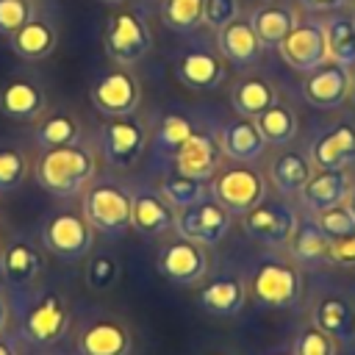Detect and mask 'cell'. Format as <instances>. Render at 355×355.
I'll use <instances>...</instances> for the list:
<instances>
[{"label": "cell", "mask_w": 355, "mask_h": 355, "mask_svg": "<svg viewBox=\"0 0 355 355\" xmlns=\"http://www.w3.org/2000/svg\"><path fill=\"white\" fill-rule=\"evenodd\" d=\"M55 28H53V22H47V19H31V22H25L17 33H11V47H14V53L19 55V58H25V61H39V58H47L50 53H53V47H55Z\"/></svg>", "instance_id": "obj_30"}, {"label": "cell", "mask_w": 355, "mask_h": 355, "mask_svg": "<svg viewBox=\"0 0 355 355\" xmlns=\"http://www.w3.org/2000/svg\"><path fill=\"white\" fill-rule=\"evenodd\" d=\"M277 355H288V352H277ZM291 355H294V352H291Z\"/></svg>", "instance_id": "obj_52"}, {"label": "cell", "mask_w": 355, "mask_h": 355, "mask_svg": "<svg viewBox=\"0 0 355 355\" xmlns=\"http://www.w3.org/2000/svg\"><path fill=\"white\" fill-rule=\"evenodd\" d=\"M349 100H352V105H355V69H352V83H349Z\"/></svg>", "instance_id": "obj_49"}, {"label": "cell", "mask_w": 355, "mask_h": 355, "mask_svg": "<svg viewBox=\"0 0 355 355\" xmlns=\"http://www.w3.org/2000/svg\"><path fill=\"white\" fill-rule=\"evenodd\" d=\"M103 44L116 64H139L153 50V33L139 11H116L105 22Z\"/></svg>", "instance_id": "obj_6"}, {"label": "cell", "mask_w": 355, "mask_h": 355, "mask_svg": "<svg viewBox=\"0 0 355 355\" xmlns=\"http://www.w3.org/2000/svg\"><path fill=\"white\" fill-rule=\"evenodd\" d=\"M216 44H219V55L236 67H252L261 58V39L255 36L250 19L236 17L233 22H227L225 28L216 31Z\"/></svg>", "instance_id": "obj_21"}, {"label": "cell", "mask_w": 355, "mask_h": 355, "mask_svg": "<svg viewBox=\"0 0 355 355\" xmlns=\"http://www.w3.org/2000/svg\"><path fill=\"white\" fill-rule=\"evenodd\" d=\"M313 175V164L302 150H283L269 166V178L280 194H300V189Z\"/></svg>", "instance_id": "obj_29"}, {"label": "cell", "mask_w": 355, "mask_h": 355, "mask_svg": "<svg viewBox=\"0 0 355 355\" xmlns=\"http://www.w3.org/2000/svg\"><path fill=\"white\" fill-rule=\"evenodd\" d=\"M44 105H47V97L33 80L17 78L0 89V111L11 119H36L42 116Z\"/></svg>", "instance_id": "obj_26"}, {"label": "cell", "mask_w": 355, "mask_h": 355, "mask_svg": "<svg viewBox=\"0 0 355 355\" xmlns=\"http://www.w3.org/2000/svg\"><path fill=\"white\" fill-rule=\"evenodd\" d=\"M250 25L255 31V36L261 39L263 47H277L288 31L297 25V14L291 6H277V3H263L252 11Z\"/></svg>", "instance_id": "obj_28"}, {"label": "cell", "mask_w": 355, "mask_h": 355, "mask_svg": "<svg viewBox=\"0 0 355 355\" xmlns=\"http://www.w3.org/2000/svg\"><path fill=\"white\" fill-rule=\"evenodd\" d=\"M28 178V158L17 147H0V194L17 191Z\"/></svg>", "instance_id": "obj_38"}, {"label": "cell", "mask_w": 355, "mask_h": 355, "mask_svg": "<svg viewBox=\"0 0 355 355\" xmlns=\"http://www.w3.org/2000/svg\"><path fill=\"white\" fill-rule=\"evenodd\" d=\"M239 17V0H205V11H202V25L219 31L227 22H233Z\"/></svg>", "instance_id": "obj_43"}, {"label": "cell", "mask_w": 355, "mask_h": 355, "mask_svg": "<svg viewBox=\"0 0 355 355\" xmlns=\"http://www.w3.org/2000/svg\"><path fill=\"white\" fill-rule=\"evenodd\" d=\"M277 100L275 94V86L263 78H241L233 92H230V105L239 116H247V119H255L261 116L272 103Z\"/></svg>", "instance_id": "obj_32"}, {"label": "cell", "mask_w": 355, "mask_h": 355, "mask_svg": "<svg viewBox=\"0 0 355 355\" xmlns=\"http://www.w3.org/2000/svg\"><path fill=\"white\" fill-rule=\"evenodd\" d=\"M222 147H219V139L211 136V133H197L191 130V136L178 147V153L172 155L175 158V169L189 175V178H200V180H208L219 172V164H222Z\"/></svg>", "instance_id": "obj_16"}, {"label": "cell", "mask_w": 355, "mask_h": 355, "mask_svg": "<svg viewBox=\"0 0 355 355\" xmlns=\"http://www.w3.org/2000/svg\"><path fill=\"white\" fill-rule=\"evenodd\" d=\"M255 125H258L261 136L266 139V144H275V147L291 144L297 139V130H300L297 114L280 100H275L261 116H255Z\"/></svg>", "instance_id": "obj_33"}, {"label": "cell", "mask_w": 355, "mask_h": 355, "mask_svg": "<svg viewBox=\"0 0 355 355\" xmlns=\"http://www.w3.org/2000/svg\"><path fill=\"white\" fill-rule=\"evenodd\" d=\"M294 355H336V338L316 324H305L294 336Z\"/></svg>", "instance_id": "obj_39"}, {"label": "cell", "mask_w": 355, "mask_h": 355, "mask_svg": "<svg viewBox=\"0 0 355 355\" xmlns=\"http://www.w3.org/2000/svg\"><path fill=\"white\" fill-rule=\"evenodd\" d=\"M100 3H105V6H119V3H125V0H100Z\"/></svg>", "instance_id": "obj_50"}, {"label": "cell", "mask_w": 355, "mask_h": 355, "mask_svg": "<svg viewBox=\"0 0 355 355\" xmlns=\"http://www.w3.org/2000/svg\"><path fill=\"white\" fill-rule=\"evenodd\" d=\"M133 227L136 233L147 239L166 236L178 227V211L161 197V191L136 189L133 191Z\"/></svg>", "instance_id": "obj_17"}, {"label": "cell", "mask_w": 355, "mask_h": 355, "mask_svg": "<svg viewBox=\"0 0 355 355\" xmlns=\"http://www.w3.org/2000/svg\"><path fill=\"white\" fill-rule=\"evenodd\" d=\"M241 225L250 239L266 247H288L291 233L297 227V214L286 202H258L252 211L241 216Z\"/></svg>", "instance_id": "obj_11"}, {"label": "cell", "mask_w": 355, "mask_h": 355, "mask_svg": "<svg viewBox=\"0 0 355 355\" xmlns=\"http://www.w3.org/2000/svg\"><path fill=\"white\" fill-rule=\"evenodd\" d=\"M6 322H8V308H6V300H3V294H0V333H3Z\"/></svg>", "instance_id": "obj_47"}, {"label": "cell", "mask_w": 355, "mask_h": 355, "mask_svg": "<svg viewBox=\"0 0 355 355\" xmlns=\"http://www.w3.org/2000/svg\"><path fill=\"white\" fill-rule=\"evenodd\" d=\"M80 214L97 233L119 239L133 227V194L119 183H94L83 191Z\"/></svg>", "instance_id": "obj_2"}, {"label": "cell", "mask_w": 355, "mask_h": 355, "mask_svg": "<svg viewBox=\"0 0 355 355\" xmlns=\"http://www.w3.org/2000/svg\"><path fill=\"white\" fill-rule=\"evenodd\" d=\"M147 147V128L141 119L130 116H114L103 128V155L114 169H130Z\"/></svg>", "instance_id": "obj_10"}, {"label": "cell", "mask_w": 355, "mask_h": 355, "mask_svg": "<svg viewBox=\"0 0 355 355\" xmlns=\"http://www.w3.org/2000/svg\"><path fill=\"white\" fill-rule=\"evenodd\" d=\"M119 277V263L111 255H94L86 263V286L94 291H105L116 283Z\"/></svg>", "instance_id": "obj_41"}, {"label": "cell", "mask_w": 355, "mask_h": 355, "mask_svg": "<svg viewBox=\"0 0 355 355\" xmlns=\"http://www.w3.org/2000/svg\"><path fill=\"white\" fill-rule=\"evenodd\" d=\"M302 294L300 269L283 258H263L252 272V297L263 308H294Z\"/></svg>", "instance_id": "obj_3"}, {"label": "cell", "mask_w": 355, "mask_h": 355, "mask_svg": "<svg viewBox=\"0 0 355 355\" xmlns=\"http://www.w3.org/2000/svg\"><path fill=\"white\" fill-rule=\"evenodd\" d=\"M211 197L227 208L233 216H244L247 211H252L263 197H266V183H263V175L247 164H239V166H227V169H219L214 175V183H211Z\"/></svg>", "instance_id": "obj_4"}, {"label": "cell", "mask_w": 355, "mask_h": 355, "mask_svg": "<svg viewBox=\"0 0 355 355\" xmlns=\"http://www.w3.org/2000/svg\"><path fill=\"white\" fill-rule=\"evenodd\" d=\"M42 241L61 261L78 263L94 247V227L86 222L83 214H78V211H61V214H53L42 225Z\"/></svg>", "instance_id": "obj_5"}, {"label": "cell", "mask_w": 355, "mask_h": 355, "mask_svg": "<svg viewBox=\"0 0 355 355\" xmlns=\"http://www.w3.org/2000/svg\"><path fill=\"white\" fill-rule=\"evenodd\" d=\"M175 78L197 92H211L225 80V58L208 50L183 53L175 61Z\"/></svg>", "instance_id": "obj_20"}, {"label": "cell", "mask_w": 355, "mask_h": 355, "mask_svg": "<svg viewBox=\"0 0 355 355\" xmlns=\"http://www.w3.org/2000/svg\"><path fill=\"white\" fill-rule=\"evenodd\" d=\"M216 139L222 153L239 164H252L266 153V139L261 136L255 119H247V116H236L225 122Z\"/></svg>", "instance_id": "obj_19"}, {"label": "cell", "mask_w": 355, "mask_h": 355, "mask_svg": "<svg viewBox=\"0 0 355 355\" xmlns=\"http://www.w3.org/2000/svg\"><path fill=\"white\" fill-rule=\"evenodd\" d=\"M191 122L180 114H166L161 122H158V130L153 136V150L158 155H175L178 147L191 136Z\"/></svg>", "instance_id": "obj_37"}, {"label": "cell", "mask_w": 355, "mask_h": 355, "mask_svg": "<svg viewBox=\"0 0 355 355\" xmlns=\"http://www.w3.org/2000/svg\"><path fill=\"white\" fill-rule=\"evenodd\" d=\"M327 263H336V266H355V233H352V236H344V239H330Z\"/></svg>", "instance_id": "obj_44"}, {"label": "cell", "mask_w": 355, "mask_h": 355, "mask_svg": "<svg viewBox=\"0 0 355 355\" xmlns=\"http://www.w3.org/2000/svg\"><path fill=\"white\" fill-rule=\"evenodd\" d=\"M67 327H69V311H67L64 300L53 291L39 297L22 322V333L33 344H53L67 333Z\"/></svg>", "instance_id": "obj_15"}, {"label": "cell", "mask_w": 355, "mask_h": 355, "mask_svg": "<svg viewBox=\"0 0 355 355\" xmlns=\"http://www.w3.org/2000/svg\"><path fill=\"white\" fill-rule=\"evenodd\" d=\"M141 100V89L139 80L125 72V69H111L105 72L94 86H92V103L100 114L105 116H130L136 114Z\"/></svg>", "instance_id": "obj_13"}, {"label": "cell", "mask_w": 355, "mask_h": 355, "mask_svg": "<svg viewBox=\"0 0 355 355\" xmlns=\"http://www.w3.org/2000/svg\"><path fill=\"white\" fill-rule=\"evenodd\" d=\"M300 6L308 8V11H324V14H330V11L344 8L347 0H300Z\"/></svg>", "instance_id": "obj_45"}, {"label": "cell", "mask_w": 355, "mask_h": 355, "mask_svg": "<svg viewBox=\"0 0 355 355\" xmlns=\"http://www.w3.org/2000/svg\"><path fill=\"white\" fill-rule=\"evenodd\" d=\"M158 191H161V197H164L175 211H183V208L200 202L202 197H208L205 180H200V178H189V175H183V172H178V169L169 172V175H164Z\"/></svg>", "instance_id": "obj_34"}, {"label": "cell", "mask_w": 355, "mask_h": 355, "mask_svg": "<svg viewBox=\"0 0 355 355\" xmlns=\"http://www.w3.org/2000/svg\"><path fill=\"white\" fill-rule=\"evenodd\" d=\"M313 324L319 330H324L330 338H336V344H352L355 341V308L338 297V294H324L316 300L313 305Z\"/></svg>", "instance_id": "obj_24"}, {"label": "cell", "mask_w": 355, "mask_h": 355, "mask_svg": "<svg viewBox=\"0 0 355 355\" xmlns=\"http://www.w3.org/2000/svg\"><path fill=\"white\" fill-rule=\"evenodd\" d=\"M316 222L327 233V239H344V236H352L355 233V216L347 208V202L333 205L327 211H319L316 214Z\"/></svg>", "instance_id": "obj_40"}, {"label": "cell", "mask_w": 355, "mask_h": 355, "mask_svg": "<svg viewBox=\"0 0 355 355\" xmlns=\"http://www.w3.org/2000/svg\"><path fill=\"white\" fill-rule=\"evenodd\" d=\"M347 208L352 211V216H355V183H352V189H349V197H347Z\"/></svg>", "instance_id": "obj_48"}, {"label": "cell", "mask_w": 355, "mask_h": 355, "mask_svg": "<svg viewBox=\"0 0 355 355\" xmlns=\"http://www.w3.org/2000/svg\"><path fill=\"white\" fill-rule=\"evenodd\" d=\"M352 19H355V11H352Z\"/></svg>", "instance_id": "obj_53"}, {"label": "cell", "mask_w": 355, "mask_h": 355, "mask_svg": "<svg viewBox=\"0 0 355 355\" xmlns=\"http://www.w3.org/2000/svg\"><path fill=\"white\" fill-rule=\"evenodd\" d=\"M97 172V158L86 144L47 147L36 161V180L53 197H80Z\"/></svg>", "instance_id": "obj_1"}, {"label": "cell", "mask_w": 355, "mask_h": 355, "mask_svg": "<svg viewBox=\"0 0 355 355\" xmlns=\"http://www.w3.org/2000/svg\"><path fill=\"white\" fill-rule=\"evenodd\" d=\"M197 302L202 311L214 316H236L247 302V286L236 275H219L205 286H200Z\"/></svg>", "instance_id": "obj_23"}, {"label": "cell", "mask_w": 355, "mask_h": 355, "mask_svg": "<svg viewBox=\"0 0 355 355\" xmlns=\"http://www.w3.org/2000/svg\"><path fill=\"white\" fill-rule=\"evenodd\" d=\"M158 272L178 286H197L208 275V252L202 244L189 241V239H175L164 244L155 255Z\"/></svg>", "instance_id": "obj_8"}, {"label": "cell", "mask_w": 355, "mask_h": 355, "mask_svg": "<svg viewBox=\"0 0 355 355\" xmlns=\"http://www.w3.org/2000/svg\"><path fill=\"white\" fill-rule=\"evenodd\" d=\"M36 141L47 147H61V144H75L80 141V122L72 114H53L36 128Z\"/></svg>", "instance_id": "obj_36"}, {"label": "cell", "mask_w": 355, "mask_h": 355, "mask_svg": "<svg viewBox=\"0 0 355 355\" xmlns=\"http://www.w3.org/2000/svg\"><path fill=\"white\" fill-rule=\"evenodd\" d=\"M80 355H130V330L119 319H97L78 336Z\"/></svg>", "instance_id": "obj_22"}, {"label": "cell", "mask_w": 355, "mask_h": 355, "mask_svg": "<svg viewBox=\"0 0 355 355\" xmlns=\"http://www.w3.org/2000/svg\"><path fill=\"white\" fill-rule=\"evenodd\" d=\"M322 25H324L330 58L355 69V19H352V14H347L344 8L330 11Z\"/></svg>", "instance_id": "obj_31"}, {"label": "cell", "mask_w": 355, "mask_h": 355, "mask_svg": "<svg viewBox=\"0 0 355 355\" xmlns=\"http://www.w3.org/2000/svg\"><path fill=\"white\" fill-rule=\"evenodd\" d=\"M0 355H17V349L8 338H0Z\"/></svg>", "instance_id": "obj_46"}, {"label": "cell", "mask_w": 355, "mask_h": 355, "mask_svg": "<svg viewBox=\"0 0 355 355\" xmlns=\"http://www.w3.org/2000/svg\"><path fill=\"white\" fill-rule=\"evenodd\" d=\"M230 222H233V214L227 208H222L214 197H202L200 202H194L178 214L175 230L189 241H197L202 247H214L227 236Z\"/></svg>", "instance_id": "obj_7"}, {"label": "cell", "mask_w": 355, "mask_h": 355, "mask_svg": "<svg viewBox=\"0 0 355 355\" xmlns=\"http://www.w3.org/2000/svg\"><path fill=\"white\" fill-rule=\"evenodd\" d=\"M208 355H230V352H225V349H216V352H208Z\"/></svg>", "instance_id": "obj_51"}, {"label": "cell", "mask_w": 355, "mask_h": 355, "mask_svg": "<svg viewBox=\"0 0 355 355\" xmlns=\"http://www.w3.org/2000/svg\"><path fill=\"white\" fill-rule=\"evenodd\" d=\"M313 169H344L355 164V122L338 119L327 130H322L308 150Z\"/></svg>", "instance_id": "obj_14"}, {"label": "cell", "mask_w": 355, "mask_h": 355, "mask_svg": "<svg viewBox=\"0 0 355 355\" xmlns=\"http://www.w3.org/2000/svg\"><path fill=\"white\" fill-rule=\"evenodd\" d=\"M44 269V261L39 250L28 241H14L0 252V272L8 283L14 286H28L33 283Z\"/></svg>", "instance_id": "obj_27"}, {"label": "cell", "mask_w": 355, "mask_h": 355, "mask_svg": "<svg viewBox=\"0 0 355 355\" xmlns=\"http://www.w3.org/2000/svg\"><path fill=\"white\" fill-rule=\"evenodd\" d=\"M205 0H161V19L175 33H194L202 25Z\"/></svg>", "instance_id": "obj_35"}, {"label": "cell", "mask_w": 355, "mask_h": 355, "mask_svg": "<svg viewBox=\"0 0 355 355\" xmlns=\"http://www.w3.org/2000/svg\"><path fill=\"white\" fill-rule=\"evenodd\" d=\"M31 19H33L31 0H0V33L11 36Z\"/></svg>", "instance_id": "obj_42"}, {"label": "cell", "mask_w": 355, "mask_h": 355, "mask_svg": "<svg viewBox=\"0 0 355 355\" xmlns=\"http://www.w3.org/2000/svg\"><path fill=\"white\" fill-rule=\"evenodd\" d=\"M349 189H352V178L347 169H316L308 178V183L300 189V197L308 211L319 214V211L347 202Z\"/></svg>", "instance_id": "obj_18"}, {"label": "cell", "mask_w": 355, "mask_h": 355, "mask_svg": "<svg viewBox=\"0 0 355 355\" xmlns=\"http://www.w3.org/2000/svg\"><path fill=\"white\" fill-rule=\"evenodd\" d=\"M308 78L302 80V97L313 105V108H324L333 111L338 108L347 97H349V83H352V69L327 58L324 64H319L316 69L305 72Z\"/></svg>", "instance_id": "obj_12"}, {"label": "cell", "mask_w": 355, "mask_h": 355, "mask_svg": "<svg viewBox=\"0 0 355 355\" xmlns=\"http://www.w3.org/2000/svg\"><path fill=\"white\" fill-rule=\"evenodd\" d=\"M277 50H280L283 61L297 72H311L330 58L324 25L316 19H302V22L297 19V25L288 31V36L277 44Z\"/></svg>", "instance_id": "obj_9"}, {"label": "cell", "mask_w": 355, "mask_h": 355, "mask_svg": "<svg viewBox=\"0 0 355 355\" xmlns=\"http://www.w3.org/2000/svg\"><path fill=\"white\" fill-rule=\"evenodd\" d=\"M327 250H330V239L319 227L316 216L297 219V227H294L291 241H288L291 261L294 263H305V266H316V263L327 261Z\"/></svg>", "instance_id": "obj_25"}]
</instances>
